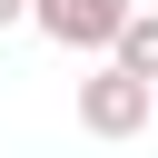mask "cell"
Here are the masks:
<instances>
[{"label":"cell","instance_id":"277c9868","mask_svg":"<svg viewBox=\"0 0 158 158\" xmlns=\"http://www.w3.org/2000/svg\"><path fill=\"white\" fill-rule=\"evenodd\" d=\"M20 20H30V0H0V30H20Z\"/></svg>","mask_w":158,"mask_h":158},{"label":"cell","instance_id":"3957f363","mask_svg":"<svg viewBox=\"0 0 158 158\" xmlns=\"http://www.w3.org/2000/svg\"><path fill=\"white\" fill-rule=\"evenodd\" d=\"M109 59H118V69H138V79L158 89V10H128V20H118V40H109Z\"/></svg>","mask_w":158,"mask_h":158},{"label":"cell","instance_id":"6da1fadb","mask_svg":"<svg viewBox=\"0 0 158 158\" xmlns=\"http://www.w3.org/2000/svg\"><path fill=\"white\" fill-rule=\"evenodd\" d=\"M148 99H158V89L109 59L99 79H79V128H89V138H138V128H148Z\"/></svg>","mask_w":158,"mask_h":158},{"label":"cell","instance_id":"5b68a950","mask_svg":"<svg viewBox=\"0 0 158 158\" xmlns=\"http://www.w3.org/2000/svg\"><path fill=\"white\" fill-rule=\"evenodd\" d=\"M148 128H158V99H148Z\"/></svg>","mask_w":158,"mask_h":158},{"label":"cell","instance_id":"7a4b0ae2","mask_svg":"<svg viewBox=\"0 0 158 158\" xmlns=\"http://www.w3.org/2000/svg\"><path fill=\"white\" fill-rule=\"evenodd\" d=\"M128 10H138V0H30V30L59 40V49H109Z\"/></svg>","mask_w":158,"mask_h":158}]
</instances>
